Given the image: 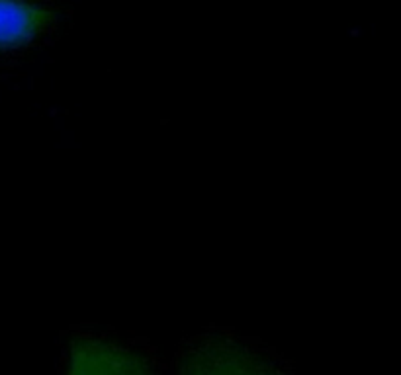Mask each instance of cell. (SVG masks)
Returning <instances> with one entry per match:
<instances>
[{"mask_svg":"<svg viewBox=\"0 0 401 375\" xmlns=\"http://www.w3.org/2000/svg\"><path fill=\"white\" fill-rule=\"evenodd\" d=\"M71 374H147L151 364L145 356L94 338H78L69 354Z\"/></svg>","mask_w":401,"mask_h":375,"instance_id":"cell-1","label":"cell"},{"mask_svg":"<svg viewBox=\"0 0 401 375\" xmlns=\"http://www.w3.org/2000/svg\"><path fill=\"white\" fill-rule=\"evenodd\" d=\"M270 370L256 354L229 342L203 344L190 352L182 364V372L188 374H262Z\"/></svg>","mask_w":401,"mask_h":375,"instance_id":"cell-2","label":"cell"},{"mask_svg":"<svg viewBox=\"0 0 401 375\" xmlns=\"http://www.w3.org/2000/svg\"><path fill=\"white\" fill-rule=\"evenodd\" d=\"M51 22V12L20 2V0H0V49L20 47L41 33Z\"/></svg>","mask_w":401,"mask_h":375,"instance_id":"cell-3","label":"cell"}]
</instances>
